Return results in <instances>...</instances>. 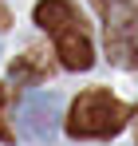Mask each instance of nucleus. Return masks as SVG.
<instances>
[{
    "label": "nucleus",
    "mask_w": 138,
    "mask_h": 146,
    "mask_svg": "<svg viewBox=\"0 0 138 146\" xmlns=\"http://www.w3.org/2000/svg\"><path fill=\"white\" fill-rule=\"evenodd\" d=\"M36 24L55 40V55L67 71H87L95 63L91 32H87L79 8L71 0H40L36 4Z\"/></svg>",
    "instance_id": "1"
},
{
    "label": "nucleus",
    "mask_w": 138,
    "mask_h": 146,
    "mask_svg": "<svg viewBox=\"0 0 138 146\" xmlns=\"http://www.w3.org/2000/svg\"><path fill=\"white\" fill-rule=\"evenodd\" d=\"M134 107H126L111 91H83L67 111V134L71 138H115L130 122Z\"/></svg>",
    "instance_id": "2"
},
{
    "label": "nucleus",
    "mask_w": 138,
    "mask_h": 146,
    "mask_svg": "<svg viewBox=\"0 0 138 146\" xmlns=\"http://www.w3.org/2000/svg\"><path fill=\"white\" fill-rule=\"evenodd\" d=\"M103 20V44L111 63L138 71V0H91Z\"/></svg>",
    "instance_id": "3"
},
{
    "label": "nucleus",
    "mask_w": 138,
    "mask_h": 146,
    "mask_svg": "<svg viewBox=\"0 0 138 146\" xmlns=\"http://www.w3.org/2000/svg\"><path fill=\"white\" fill-rule=\"evenodd\" d=\"M59 119V99L47 91H28L20 103V126L28 138H51Z\"/></svg>",
    "instance_id": "4"
},
{
    "label": "nucleus",
    "mask_w": 138,
    "mask_h": 146,
    "mask_svg": "<svg viewBox=\"0 0 138 146\" xmlns=\"http://www.w3.org/2000/svg\"><path fill=\"white\" fill-rule=\"evenodd\" d=\"M51 71V63L44 59V51H28L20 55L16 63H12V79H24V83H36V79H44Z\"/></svg>",
    "instance_id": "5"
},
{
    "label": "nucleus",
    "mask_w": 138,
    "mask_h": 146,
    "mask_svg": "<svg viewBox=\"0 0 138 146\" xmlns=\"http://www.w3.org/2000/svg\"><path fill=\"white\" fill-rule=\"evenodd\" d=\"M8 87H0V142H16V130L8 126Z\"/></svg>",
    "instance_id": "6"
},
{
    "label": "nucleus",
    "mask_w": 138,
    "mask_h": 146,
    "mask_svg": "<svg viewBox=\"0 0 138 146\" xmlns=\"http://www.w3.org/2000/svg\"><path fill=\"white\" fill-rule=\"evenodd\" d=\"M130 122H134V142H138V107H134V115H130Z\"/></svg>",
    "instance_id": "7"
},
{
    "label": "nucleus",
    "mask_w": 138,
    "mask_h": 146,
    "mask_svg": "<svg viewBox=\"0 0 138 146\" xmlns=\"http://www.w3.org/2000/svg\"><path fill=\"white\" fill-rule=\"evenodd\" d=\"M0 16H4V0H0ZM4 20H8V16H4Z\"/></svg>",
    "instance_id": "8"
}]
</instances>
